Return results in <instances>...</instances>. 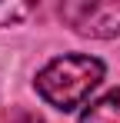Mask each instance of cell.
<instances>
[{
  "label": "cell",
  "mask_w": 120,
  "mask_h": 123,
  "mask_svg": "<svg viewBox=\"0 0 120 123\" xmlns=\"http://www.w3.org/2000/svg\"><path fill=\"white\" fill-rule=\"evenodd\" d=\"M23 123H47V120H43V117H27Z\"/></svg>",
  "instance_id": "277c9868"
},
{
  "label": "cell",
  "mask_w": 120,
  "mask_h": 123,
  "mask_svg": "<svg viewBox=\"0 0 120 123\" xmlns=\"http://www.w3.org/2000/svg\"><path fill=\"white\" fill-rule=\"evenodd\" d=\"M103 80V60L90 53H63L53 57L43 70H37V86L40 100L57 106V110H77Z\"/></svg>",
  "instance_id": "6da1fadb"
},
{
  "label": "cell",
  "mask_w": 120,
  "mask_h": 123,
  "mask_svg": "<svg viewBox=\"0 0 120 123\" xmlns=\"http://www.w3.org/2000/svg\"><path fill=\"white\" fill-rule=\"evenodd\" d=\"M60 20L80 37H120V0H70L60 3Z\"/></svg>",
  "instance_id": "7a4b0ae2"
},
{
  "label": "cell",
  "mask_w": 120,
  "mask_h": 123,
  "mask_svg": "<svg viewBox=\"0 0 120 123\" xmlns=\"http://www.w3.org/2000/svg\"><path fill=\"white\" fill-rule=\"evenodd\" d=\"M80 123H120V86H113L103 97H97L83 110Z\"/></svg>",
  "instance_id": "3957f363"
}]
</instances>
